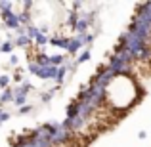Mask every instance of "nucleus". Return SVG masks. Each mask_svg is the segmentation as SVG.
Wrapping results in <instances>:
<instances>
[]
</instances>
